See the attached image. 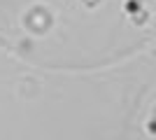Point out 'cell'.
<instances>
[{"instance_id":"obj_1","label":"cell","mask_w":156,"mask_h":140,"mask_svg":"<svg viewBox=\"0 0 156 140\" xmlns=\"http://www.w3.org/2000/svg\"><path fill=\"white\" fill-rule=\"evenodd\" d=\"M156 33V0H0V45L33 63L89 68Z\"/></svg>"},{"instance_id":"obj_2","label":"cell","mask_w":156,"mask_h":140,"mask_svg":"<svg viewBox=\"0 0 156 140\" xmlns=\"http://www.w3.org/2000/svg\"><path fill=\"white\" fill-rule=\"evenodd\" d=\"M140 140H156V98L151 100V107L147 112V117H144Z\"/></svg>"}]
</instances>
